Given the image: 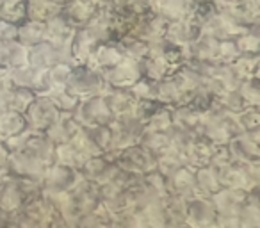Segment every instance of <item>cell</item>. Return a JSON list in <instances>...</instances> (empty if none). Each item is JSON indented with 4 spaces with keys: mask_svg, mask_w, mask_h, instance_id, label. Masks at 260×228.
Here are the masks:
<instances>
[{
    "mask_svg": "<svg viewBox=\"0 0 260 228\" xmlns=\"http://www.w3.org/2000/svg\"><path fill=\"white\" fill-rule=\"evenodd\" d=\"M239 125H241L242 132L258 128L260 125V114L256 105H246L244 109L239 111Z\"/></svg>",
    "mask_w": 260,
    "mask_h": 228,
    "instance_id": "11",
    "label": "cell"
},
{
    "mask_svg": "<svg viewBox=\"0 0 260 228\" xmlns=\"http://www.w3.org/2000/svg\"><path fill=\"white\" fill-rule=\"evenodd\" d=\"M0 224H9V212L0 207Z\"/></svg>",
    "mask_w": 260,
    "mask_h": 228,
    "instance_id": "13",
    "label": "cell"
},
{
    "mask_svg": "<svg viewBox=\"0 0 260 228\" xmlns=\"http://www.w3.org/2000/svg\"><path fill=\"white\" fill-rule=\"evenodd\" d=\"M57 13H61V6H57L52 0H29V20L45 23Z\"/></svg>",
    "mask_w": 260,
    "mask_h": 228,
    "instance_id": "8",
    "label": "cell"
},
{
    "mask_svg": "<svg viewBox=\"0 0 260 228\" xmlns=\"http://www.w3.org/2000/svg\"><path fill=\"white\" fill-rule=\"evenodd\" d=\"M111 4H114L116 8H121V6H125L126 4V0H109Z\"/></svg>",
    "mask_w": 260,
    "mask_h": 228,
    "instance_id": "14",
    "label": "cell"
},
{
    "mask_svg": "<svg viewBox=\"0 0 260 228\" xmlns=\"http://www.w3.org/2000/svg\"><path fill=\"white\" fill-rule=\"evenodd\" d=\"M9 155H11V148L8 146L6 139H0V170H6Z\"/></svg>",
    "mask_w": 260,
    "mask_h": 228,
    "instance_id": "12",
    "label": "cell"
},
{
    "mask_svg": "<svg viewBox=\"0 0 260 228\" xmlns=\"http://www.w3.org/2000/svg\"><path fill=\"white\" fill-rule=\"evenodd\" d=\"M77 175H79V170H75V168L62 162H54L47 166L43 177H41V189L47 192L68 191L77 184Z\"/></svg>",
    "mask_w": 260,
    "mask_h": 228,
    "instance_id": "3",
    "label": "cell"
},
{
    "mask_svg": "<svg viewBox=\"0 0 260 228\" xmlns=\"http://www.w3.org/2000/svg\"><path fill=\"white\" fill-rule=\"evenodd\" d=\"M73 114H79V118H75L84 125H109L114 121L105 96H100V94H91L87 100L80 102Z\"/></svg>",
    "mask_w": 260,
    "mask_h": 228,
    "instance_id": "4",
    "label": "cell"
},
{
    "mask_svg": "<svg viewBox=\"0 0 260 228\" xmlns=\"http://www.w3.org/2000/svg\"><path fill=\"white\" fill-rule=\"evenodd\" d=\"M45 40V23L36 20H27L16 27L15 41L22 47H34Z\"/></svg>",
    "mask_w": 260,
    "mask_h": 228,
    "instance_id": "7",
    "label": "cell"
},
{
    "mask_svg": "<svg viewBox=\"0 0 260 228\" xmlns=\"http://www.w3.org/2000/svg\"><path fill=\"white\" fill-rule=\"evenodd\" d=\"M57 114V109L54 107L48 96H36L23 111V116L27 120V128L30 132H40V134H43L54 123Z\"/></svg>",
    "mask_w": 260,
    "mask_h": 228,
    "instance_id": "2",
    "label": "cell"
},
{
    "mask_svg": "<svg viewBox=\"0 0 260 228\" xmlns=\"http://www.w3.org/2000/svg\"><path fill=\"white\" fill-rule=\"evenodd\" d=\"M105 86L104 75L91 68L89 62H80L77 66H72V72L68 75L64 87L70 93L82 96V94H94Z\"/></svg>",
    "mask_w": 260,
    "mask_h": 228,
    "instance_id": "1",
    "label": "cell"
},
{
    "mask_svg": "<svg viewBox=\"0 0 260 228\" xmlns=\"http://www.w3.org/2000/svg\"><path fill=\"white\" fill-rule=\"evenodd\" d=\"M118 43H119V47L123 48V52H125L128 57L136 59V61L146 57V54L150 52V43H148V41L141 40V38H138V36H132V34H126V36H123Z\"/></svg>",
    "mask_w": 260,
    "mask_h": 228,
    "instance_id": "9",
    "label": "cell"
},
{
    "mask_svg": "<svg viewBox=\"0 0 260 228\" xmlns=\"http://www.w3.org/2000/svg\"><path fill=\"white\" fill-rule=\"evenodd\" d=\"M27 131L29 128H27V120L23 116V112L13 111V109H6V111L0 112V138H20Z\"/></svg>",
    "mask_w": 260,
    "mask_h": 228,
    "instance_id": "5",
    "label": "cell"
},
{
    "mask_svg": "<svg viewBox=\"0 0 260 228\" xmlns=\"http://www.w3.org/2000/svg\"><path fill=\"white\" fill-rule=\"evenodd\" d=\"M52 2H55V4H57V6H61V8H62V6H66V4H68L70 0H52Z\"/></svg>",
    "mask_w": 260,
    "mask_h": 228,
    "instance_id": "15",
    "label": "cell"
},
{
    "mask_svg": "<svg viewBox=\"0 0 260 228\" xmlns=\"http://www.w3.org/2000/svg\"><path fill=\"white\" fill-rule=\"evenodd\" d=\"M29 20V0H0V22L22 25Z\"/></svg>",
    "mask_w": 260,
    "mask_h": 228,
    "instance_id": "6",
    "label": "cell"
},
{
    "mask_svg": "<svg viewBox=\"0 0 260 228\" xmlns=\"http://www.w3.org/2000/svg\"><path fill=\"white\" fill-rule=\"evenodd\" d=\"M48 98L52 100L54 107L57 109V112H64V114H73L80 104V98L77 96V94L70 93L66 87H62V89H55Z\"/></svg>",
    "mask_w": 260,
    "mask_h": 228,
    "instance_id": "10",
    "label": "cell"
}]
</instances>
